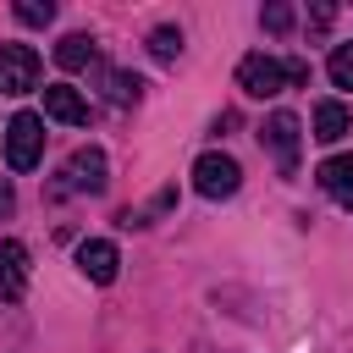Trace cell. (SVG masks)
<instances>
[{"label":"cell","mask_w":353,"mask_h":353,"mask_svg":"<svg viewBox=\"0 0 353 353\" xmlns=\"http://www.w3.org/2000/svg\"><path fill=\"white\" fill-rule=\"evenodd\" d=\"M39 160H44V116L17 110L6 121V165L11 171H33Z\"/></svg>","instance_id":"obj_1"},{"label":"cell","mask_w":353,"mask_h":353,"mask_svg":"<svg viewBox=\"0 0 353 353\" xmlns=\"http://www.w3.org/2000/svg\"><path fill=\"white\" fill-rule=\"evenodd\" d=\"M55 199H66V193H105V149H77L66 165H61V176H55V188H50Z\"/></svg>","instance_id":"obj_2"},{"label":"cell","mask_w":353,"mask_h":353,"mask_svg":"<svg viewBox=\"0 0 353 353\" xmlns=\"http://www.w3.org/2000/svg\"><path fill=\"white\" fill-rule=\"evenodd\" d=\"M193 188H199L204 199H232V193L243 188V165H237L232 154L210 149V154H199V160H193Z\"/></svg>","instance_id":"obj_3"},{"label":"cell","mask_w":353,"mask_h":353,"mask_svg":"<svg viewBox=\"0 0 353 353\" xmlns=\"http://www.w3.org/2000/svg\"><path fill=\"white\" fill-rule=\"evenodd\" d=\"M237 88L254 94V99H276L281 88H292L287 83V61H276V55H243L237 61Z\"/></svg>","instance_id":"obj_4"},{"label":"cell","mask_w":353,"mask_h":353,"mask_svg":"<svg viewBox=\"0 0 353 353\" xmlns=\"http://www.w3.org/2000/svg\"><path fill=\"white\" fill-rule=\"evenodd\" d=\"M298 138H303V132H298V116H292V110H276V116L259 127V143L276 154V171H281V176L298 171Z\"/></svg>","instance_id":"obj_5"},{"label":"cell","mask_w":353,"mask_h":353,"mask_svg":"<svg viewBox=\"0 0 353 353\" xmlns=\"http://www.w3.org/2000/svg\"><path fill=\"white\" fill-rule=\"evenodd\" d=\"M39 88V50L33 44H0V94Z\"/></svg>","instance_id":"obj_6"},{"label":"cell","mask_w":353,"mask_h":353,"mask_svg":"<svg viewBox=\"0 0 353 353\" xmlns=\"http://www.w3.org/2000/svg\"><path fill=\"white\" fill-rule=\"evenodd\" d=\"M77 270H83L88 281L110 287V281H116V270H121V254H116V243H105V237H88V243L77 248Z\"/></svg>","instance_id":"obj_7"},{"label":"cell","mask_w":353,"mask_h":353,"mask_svg":"<svg viewBox=\"0 0 353 353\" xmlns=\"http://www.w3.org/2000/svg\"><path fill=\"white\" fill-rule=\"evenodd\" d=\"M28 292V248L17 237H0V298L17 303Z\"/></svg>","instance_id":"obj_8"},{"label":"cell","mask_w":353,"mask_h":353,"mask_svg":"<svg viewBox=\"0 0 353 353\" xmlns=\"http://www.w3.org/2000/svg\"><path fill=\"white\" fill-rule=\"evenodd\" d=\"M314 182H320L325 199H336L342 210H353V154H331V160H320Z\"/></svg>","instance_id":"obj_9"},{"label":"cell","mask_w":353,"mask_h":353,"mask_svg":"<svg viewBox=\"0 0 353 353\" xmlns=\"http://www.w3.org/2000/svg\"><path fill=\"white\" fill-rule=\"evenodd\" d=\"M44 116H55V121H66V127H83V121H88V99H83L72 83H50V88H44Z\"/></svg>","instance_id":"obj_10"},{"label":"cell","mask_w":353,"mask_h":353,"mask_svg":"<svg viewBox=\"0 0 353 353\" xmlns=\"http://www.w3.org/2000/svg\"><path fill=\"white\" fill-rule=\"evenodd\" d=\"M94 77H99V88H105L110 105H138V94H143V83L132 72H121V66H94Z\"/></svg>","instance_id":"obj_11"},{"label":"cell","mask_w":353,"mask_h":353,"mask_svg":"<svg viewBox=\"0 0 353 353\" xmlns=\"http://www.w3.org/2000/svg\"><path fill=\"white\" fill-rule=\"evenodd\" d=\"M342 132H347V105L342 99H320L314 105V143H342Z\"/></svg>","instance_id":"obj_12"},{"label":"cell","mask_w":353,"mask_h":353,"mask_svg":"<svg viewBox=\"0 0 353 353\" xmlns=\"http://www.w3.org/2000/svg\"><path fill=\"white\" fill-rule=\"evenodd\" d=\"M55 66H66V72L94 66V39H88V33H66V39L55 44Z\"/></svg>","instance_id":"obj_13"},{"label":"cell","mask_w":353,"mask_h":353,"mask_svg":"<svg viewBox=\"0 0 353 353\" xmlns=\"http://www.w3.org/2000/svg\"><path fill=\"white\" fill-rule=\"evenodd\" d=\"M171 204H176V188H160L143 210H127V215H121V226H154V215H165Z\"/></svg>","instance_id":"obj_14"},{"label":"cell","mask_w":353,"mask_h":353,"mask_svg":"<svg viewBox=\"0 0 353 353\" xmlns=\"http://www.w3.org/2000/svg\"><path fill=\"white\" fill-rule=\"evenodd\" d=\"M149 55H154V61H176V55H182V28L160 22V28L149 33Z\"/></svg>","instance_id":"obj_15"},{"label":"cell","mask_w":353,"mask_h":353,"mask_svg":"<svg viewBox=\"0 0 353 353\" xmlns=\"http://www.w3.org/2000/svg\"><path fill=\"white\" fill-rule=\"evenodd\" d=\"M325 72H331V83H336V88H353V44H336V50H331V61H325Z\"/></svg>","instance_id":"obj_16"},{"label":"cell","mask_w":353,"mask_h":353,"mask_svg":"<svg viewBox=\"0 0 353 353\" xmlns=\"http://www.w3.org/2000/svg\"><path fill=\"white\" fill-rule=\"evenodd\" d=\"M55 17V6L50 0H17V22H28V28H44Z\"/></svg>","instance_id":"obj_17"},{"label":"cell","mask_w":353,"mask_h":353,"mask_svg":"<svg viewBox=\"0 0 353 353\" xmlns=\"http://www.w3.org/2000/svg\"><path fill=\"white\" fill-rule=\"evenodd\" d=\"M259 22H265L270 33H287V28H292V11H287V6H265V11H259Z\"/></svg>","instance_id":"obj_18"},{"label":"cell","mask_w":353,"mask_h":353,"mask_svg":"<svg viewBox=\"0 0 353 353\" xmlns=\"http://www.w3.org/2000/svg\"><path fill=\"white\" fill-rule=\"evenodd\" d=\"M287 83H292V88H298V83H309V61H298V55H292V61H287Z\"/></svg>","instance_id":"obj_19"},{"label":"cell","mask_w":353,"mask_h":353,"mask_svg":"<svg viewBox=\"0 0 353 353\" xmlns=\"http://www.w3.org/2000/svg\"><path fill=\"white\" fill-rule=\"evenodd\" d=\"M11 210H17V193H11V182L0 176V215H11Z\"/></svg>","instance_id":"obj_20"},{"label":"cell","mask_w":353,"mask_h":353,"mask_svg":"<svg viewBox=\"0 0 353 353\" xmlns=\"http://www.w3.org/2000/svg\"><path fill=\"white\" fill-rule=\"evenodd\" d=\"M331 17H336L331 6H314V11H309V22H314V28H331Z\"/></svg>","instance_id":"obj_21"}]
</instances>
